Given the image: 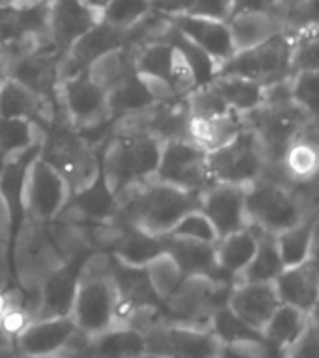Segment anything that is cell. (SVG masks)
<instances>
[{
  "label": "cell",
  "instance_id": "cell-11",
  "mask_svg": "<svg viewBox=\"0 0 319 358\" xmlns=\"http://www.w3.org/2000/svg\"><path fill=\"white\" fill-rule=\"evenodd\" d=\"M69 198H71V189L66 179L38 153L28 162L27 172L22 178L21 196H19L21 217L49 224L60 215Z\"/></svg>",
  "mask_w": 319,
  "mask_h": 358
},
{
  "label": "cell",
  "instance_id": "cell-36",
  "mask_svg": "<svg viewBox=\"0 0 319 358\" xmlns=\"http://www.w3.org/2000/svg\"><path fill=\"white\" fill-rule=\"evenodd\" d=\"M313 315L316 313L310 315V313H304L299 308L291 306V304L280 302L273 315H271V319L262 329V336L278 349H285L302 334V330L306 329L308 321Z\"/></svg>",
  "mask_w": 319,
  "mask_h": 358
},
{
  "label": "cell",
  "instance_id": "cell-37",
  "mask_svg": "<svg viewBox=\"0 0 319 358\" xmlns=\"http://www.w3.org/2000/svg\"><path fill=\"white\" fill-rule=\"evenodd\" d=\"M232 110L246 114L263 103V84L234 75H215L209 83Z\"/></svg>",
  "mask_w": 319,
  "mask_h": 358
},
{
  "label": "cell",
  "instance_id": "cell-14",
  "mask_svg": "<svg viewBox=\"0 0 319 358\" xmlns=\"http://www.w3.org/2000/svg\"><path fill=\"white\" fill-rule=\"evenodd\" d=\"M146 355L157 358H218L222 343L209 329L155 323L142 332Z\"/></svg>",
  "mask_w": 319,
  "mask_h": 358
},
{
  "label": "cell",
  "instance_id": "cell-12",
  "mask_svg": "<svg viewBox=\"0 0 319 358\" xmlns=\"http://www.w3.org/2000/svg\"><path fill=\"white\" fill-rule=\"evenodd\" d=\"M153 179L172 185L176 189L201 194L211 185L207 170V151L190 138L162 142Z\"/></svg>",
  "mask_w": 319,
  "mask_h": 358
},
{
  "label": "cell",
  "instance_id": "cell-13",
  "mask_svg": "<svg viewBox=\"0 0 319 358\" xmlns=\"http://www.w3.org/2000/svg\"><path fill=\"white\" fill-rule=\"evenodd\" d=\"M215 75L250 78L263 86L290 77V32L276 34L252 49L237 50L218 67Z\"/></svg>",
  "mask_w": 319,
  "mask_h": 358
},
{
  "label": "cell",
  "instance_id": "cell-3",
  "mask_svg": "<svg viewBox=\"0 0 319 358\" xmlns=\"http://www.w3.org/2000/svg\"><path fill=\"white\" fill-rule=\"evenodd\" d=\"M245 209L248 224L276 235L318 211L316 183L293 187L273 178H262L246 187Z\"/></svg>",
  "mask_w": 319,
  "mask_h": 358
},
{
  "label": "cell",
  "instance_id": "cell-19",
  "mask_svg": "<svg viewBox=\"0 0 319 358\" xmlns=\"http://www.w3.org/2000/svg\"><path fill=\"white\" fill-rule=\"evenodd\" d=\"M77 330L69 315L28 321L15 334L17 357H55L67 345V341L71 340Z\"/></svg>",
  "mask_w": 319,
  "mask_h": 358
},
{
  "label": "cell",
  "instance_id": "cell-49",
  "mask_svg": "<svg viewBox=\"0 0 319 358\" xmlns=\"http://www.w3.org/2000/svg\"><path fill=\"white\" fill-rule=\"evenodd\" d=\"M196 0H151V11L162 17L187 15Z\"/></svg>",
  "mask_w": 319,
  "mask_h": 358
},
{
  "label": "cell",
  "instance_id": "cell-9",
  "mask_svg": "<svg viewBox=\"0 0 319 358\" xmlns=\"http://www.w3.org/2000/svg\"><path fill=\"white\" fill-rule=\"evenodd\" d=\"M245 127L252 129L262 142L267 153L269 166H280V159L285 148L299 138L306 129L318 125L313 120L295 106L291 101L274 103V105H260L254 110L243 114Z\"/></svg>",
  "mask_w": 319,
  "mask_h": 358
},
{
  "label": "cell",
  "instance_id": "cell-42",
  "mask_svg": "<svg viewBox=\"0 0 319 358\" xmlns=\"http://www.w3.org/2000/svg\"><path fill=\"white\" fill-rule=\"evenodd\" d=\"M187 105H189L190 120H211L232 112L226 101L209 83L190 90L187 94Z\"/></svg>",
  "mask_w": 319,
  "mask_h": 358
},
{
  "label": "cell",
  "instance_id": "cell-10",
  "mask_svg": "<svg viewBox=\"0 0 319 358\" xmlns=\"http://www.w3.org/2000/svg\"><path fill=\"white\" fill-rule=\"evenodd\" d=\"M269 159L262 142L252 129L245 127L234 140L207 153L211 183L252 185L267 172Z\"/></svg>",
  "mask_w": 319,
  "mask_h": 358
},
{
  "label": "cell",
  "instance_id": "cell-53",
  "mask_svg": "<svg viewBox=\"0 0 319 358\" xmlns=\"http://www.w3.org/2000/svg\"><path fill=\"white\" fill-rule=\"evenodd\" d=\"M84 2L88 6H92V8H95V10L103 11V8H105L108 0H84Z\"/></svg>",
  "mask_w": 319,
  "mask_h": 358
},
{
  "label": "cell",
  "instance_id": "cell-44",
  "mask_svg": "<svg viewBox=\"0 0 319 358\" xmlns=\"http://www.w3.org/2000/svg\"><path fill=\"white\" fill-rule=\"evenodd\" d=\"M209 330L217 336L220 343H234V341L243 340H256L262 338V332L250 329L248 324L243 323L228 306L220 308L211 319Z\"/></svg>",
  "mask_w": 319,
  "mask_h": 358
},
{
  "label": "cell",
  "instance_id": "cell-25",
  "mask_svg": "<svg viewBox=\"0 0 319 358\" xmlns=\"http://www.w3.org/2000/svg\"><path fill=\"white\" fill-rule=\"evenodd\" d=\"M86 257H71L58 271L47 276L39 285L38 310L34 319H49L69 315L73 296L77 289V278L80 265ZM32 319V321H34Z\"/></svg>",
  "mask_w": 319,
  "mask_h": 358
},
{
  "label": "cell",
  "instance_id": "cell-54",
  "mask_svg": "<svg viewBox=\"0 0 319 358\" xmlns=\"http://www.w3.org/2000/svg\"><path fill=\"white\" fill-rule=\"evenodd\" d=\"M6 77V71H4V64H2V60H0V80Z\"/></svg>",
  "mask_w": 319,
  "mask_h": 358
},
{
  "label": "cell",
  "instance_id": "cell-6",
  "mask_svg": "<svg viewBox=\"0 0 319 358\" xmlns=\"http://www.w3.org/2000/svg\"><path fill=\"white\" fill-rule=\"evenodd\" d=\"M13 267L19 289L38 299L39 285L67 262L50 234L49 224L21 217L13 231Z\"/></svg>",
  "mask_w": 319,
  "mask_h": 358
},
{
  "label": "cell",
  "instance_id": "cell-41",
  "mask_svg": "<svg viewBox=\"0 0 319 358\" xmlns=\"http://www.w3.org/2000/svg\"><path fill=\"white\" fill-rule=\"evenodd\" d=\"M144 268L151 287L161 301H164L183 280L181 268L178 267V263L173 262V257L168 252H161Z\"/></svg>",
  "mask_w": 319,
  "mask_h": 358
},
{
  "label": "cell",
  "instance_id": "cell-56",
  "mask_svg": "<svg viewBox=\"0 0 319 358\" xmlns=\"http://www.w3.org/2000/svg\"><path fill=\"white\" fill-rule=\"evenodd\" d=\"M140 358H157V357H151V355H144V357H140Z\"/></svg>",
  "mask_w": 319,
  "mask_h": 358
},
{
  "label": "cell",
  "instance_id": "cell-27",
  "mask_svg": "<svg viewBox=\"0 0 319 358\" xmlns=\"http://www.w3.org/2000/svg\"><path fill=\"white\" fill-rule=\"evenodd\" d=\"M318 125H312L285 148L280 159V170L293 187L316 183L318 176Z\"/></svg>",
  "mask_w": 319,
  "mask_h": 358
},
{
  "label": "cell",
  "instance_id": "cell-33",
  "mask_svg": "<svg viewBox=\"0 0 319 358\" xmlns=\"http://www.w3.org/2000/svg\"><path fill=\"white\" fill-rule=\"evenodd\" d=\"M243 129H245L243 114L232 110L211 120H190L189 138L204 151L211 153L228 144L229 140H234Z\"/></svg>",
  "mask_w": 319,
  "mask_h": 358
},
{
  "label": "cell",
  "instance_id": "cell-1",
  "mask_svg": "<svg viewBox=\"0 0 319 358\" xmlns=\"http://www.w3.org/2000/svg\"><path fill=\"white\" fill-rule=\"evenodd\" d=\"M200 194L150 179L114 198L112 217L150 235H166L179 218L198 209Z\"/></svg>",
  "mask_w": 319,
  "mask_h": 358
},
{
  "label": "cell",
  "instance_id": "cell-46",
  "mask_svg": "<svg viewBox=\"0 0 319 358\" xmlns=\"http://www.w3.org/2000/svg\"><path fill=\"white\" fill-rule=\"evenodd\" d=\"M218 358H284V349H278L265 338L222 343Z\"/></svg>",
  "mask_w": 319,
  "mask_h": 358
},
{
  "label": "cell",
  "instance_id": "cell-23",
  "mask_svg": "<svg viewBox=\"0 0 319 358\" xmlns=\"http://www.w3.org/2000/svg\"><path fill=\"white\" fill-rule=\"evenodd\" d=\"M280 302L299 308L304 313H318L319 262L318 254L295 267L284 268L273 282Z\"/></svg>",
  "mask_w": 319,
  "mask_h": 358
},
{
  "label": "cell",
  "instance_id": "cell-18",
  "mask_svg": "<svg viewBox=\"0 0 319 358\" xmlns=\"http://www.w3.org/2000/svg\"><path fill=\"white\" fill-rule=\"evenodd\" d=\"M246 185L211 183L200 194V209L217 231V237L234 234L248 226L245 209Z\"/></svg>",
  "mask_w": 319,
  "mask_h": 358
},
{
  "label": "cell",
  "instance_id": "cell-55",
  "mask_svg": "<svg viewBox=\"0 0 319 358\" xmlns=\"http://www.w3.org/2000/svg\"><path fill=\"white\" fill-rule=\"evenodd\" d=\"M4 164H6V161L2 159V157H0V178H2V172H4Z\"/></svg>",
  "mask_w": 319,
  "mask_h": 358
},
{
  "label": "cell",
  "instance_id": "cell-40",
  "mask_svg": "<svg viewBox=\"0 0 319 358\" xmlns=\"http://www.w3.org/2000/svg\"><path fill=\"white\" fill-rule=\"evenodd\" d=\"M151 13V0H108L101 21L118 30H131Z\"/></svg>",
  "mask_w": 319,
  "mask_h": 358
},
{
  "label": "cell",
  "instance_id": "cell-52",
  "mask_svg": "<svg viewBox=\"0 0 319 358\" xmlns=\"http://www.w3.org/2000/svg\"><path fill=\"white\" fill-rule=\"evenodd\" d=\"M43 0H0V4L4 6H28V4H38Z\"/></svg>",
  "mask_w": 319,
  "mask_h": 358
},
{
  "label": "cell",
  "instance_id": "cell-43",
  "mask_svg": "<svg viewBox=\"0 0 319 358\" xmlns=\"http://www.w3.org/2000/svg\"><path fill=\"white\" fill-rule=\"evenodd\" d=\"M319 71H299L290 78V99L308 116L318 120Z\"/></svg>",
  "mask_w": 319,
  "mask_h": 358
},
{
  "label": "cell",
  "instance_id": "cell-21",
  "mask_svg": "<svg viewBox=\"0 0 319 358\" xmlns=\"http://www.w3.org/2000/svg\"><path fill=\"white\" fill-rule=\"evenodd\" d=\"M56 112V103L36 94L24 84L6 75L0 80V120H27L47 129Z\"/></svg>",
  "mask_w": 319,
  "mask_h": 358
},
{
  "label": "cell",
  "instance_id": "cell-5",
  "mask_svg": "<svg viewBox=\"0 0 319 358\" xmlns=\"http://www.w3.org/2000/svg\"><path fill=\"white\" fill-rule=\"evenodd\" d=\"M39 157L66 179L71 194L83 192L99 178V150L67 122L58 106L45 129Z\"/></svg>",
  "mask_w": 319,
  "mask_h": 358
},
{
  "label": "cell",
  "instance_id": "cell-2",
  "mask_svg": "<svg viewBox=\"0 0 319 358\" xmlns=\"http://www.w3.org/2000/svg\"><path fill=\"white\" fill-rule=\"evenodd\" d=\"M161 140L136 131L108 129L99 145V176L114 198L134 185L153 179L161 155Z\"/></svg>",
  "mask_w": 319,
  "mask_h": 358
},
{
  "label": "cell",
  "instance_id": "cell-7",
  "mask_svg": "<svg viewBox=\"0 0 319 358\" xmlns=\"http://www.w3.org/2000/svg\"><path fill=\"white\" fill-rule=\"evenodd\" d=\"M232 282L204 274L183 276L179 285L162 301V319L166 323L209 329L213 315L228 304Z\"/></svg>",
  "mask_w": 319,
  "mask_h": 358
},
{
  "label": "cell",
  "instance_id": "cell-8",
  "mask_svg": "<svg viewBox=\"0 0 319 358\" xmlns=\"http://www.w3.org/2000/svg\"><path fill=\"white\" fill-rule=\"evenodd\" d=\"M55 103L78 133H83L86 138L99 133L103 144L112 116L106 105V92L88 77V73H78L75 77L60 80L56 86Z\"/></svg>",
  "mask_w": 319,
  "mask_h": 358
},
{
  "label": "cell",
  "instance_id": "cell-17",
  "mask_svg": "<svg viewBox=\"0 0 319 358\" xmlns=\"http://www.w3.org/2000/svg\"><path fill=\"white\" fill-rule=\"evenodd\" d=\"M131 41V30H118L101 21L92 30L80 36L58 62V83L64 78L84 73L101 55Z\"/></svg>",
  "mask_w": 319,
  "mask_h": 358
},
{
  "label": "cell",
  "instance_id": "cell-51",
  "mask_svg": "<svg viewBox=\"0 0 319 358\" xmlns=\"http://www.w3.org/2000/svg\"><path fill=\"white\" fill-rule=\"evenodd\" d=\"M246 10L273 11L274 13V0H234V11H232V13Z\"/></svg>",
  "mask_w": 319,
  "mask_h": 358
},
{
  "label": "cell",
  "instance_id": "cell-30",
  "mask_svg": "<svg viewBox=\"0 0 319 358\" xmlns=\"http://www.w3.org/2000/svg\"><path fill=\"white\" fill-rule=\"evenodd\" d=\"M164 252H168L178 263L183 276H211L218 278L217 274V259H215V245L204 243V241L185 239L176 235H161ZM220 280V278H218Z\"/></svg>",
  "mask_w": 319,
  "mask_h": 358
},
{
  "label": "cell",
  "instance_id": "cell-45",
  "mask_svg": "<svg viewBox=\"0 0 319 358\" xmlns=\"http://www.w3.org/2000/svg\"><path fill=\"white\" fill-rule=\"evenodd\" d=\"M168 235H176V237H185V239L204 241V243H217V231L213 228L211 220L200 211V209H192L187 215L179 218L176 226H173Z\"/></svg>",
  "mask_w": 319,
  "mask_h": 358
},
{
  "label": "cell",
  "instance_id": "cell-15",
  "mask_svg": "<svg viewBox=\"0 0 319 358\" xmlns=\"http://www.w3.org/2000/svg\"><path fill=\"white\" fill-rule=\"evenodd\" d=\"M134 66L136 73L166 80L178 95H187L190 90L196 88L194 73L183 52L166 41H148L140 45Z\"/></svg>",
  "mask_w": 319,
  "mask_h": 358
},
{
  "label": "cell",
  "instance_id": "cell-31",
  "mask_svg": "<svg viewBox=\"0 0 319 358\" xmlns=\"http://www.w3.org/2000/svg\"><path fill=\"white\" fill-rule=\"evenodd\" d=\"M316 239H318V211L312 213L310 217H306L295 226L282 229L274 235L276 250H278L284 268L301 265L308 257L318 254V248H316L318 241Z\"/></svg>",
  "mask_w": 319,
  "mask_h": 358
},
{
  "label": "cell",
  "instance_id": "cell-28",
  "mask_svg": "<svg viewBox=\"0 0 319 358\" xmlns=\"http://www.w3.org/2000/svg\"><path fill=\"white\" fill-rule=\"evenodd\" d=\"M144 355V336L139 330L114 327L101 334L88 336L83 349L69 358H140Z\"/></svg>",
  "mask_w": 319,
  "mask_h": 358
},
{
  "label": "cell",
  "instance_id": "cell-48",
  "mask_svg": "<svg viewBox=\"0 0 319 358\" xmlns=\"http://www.w3.org/2000/svg\"><path fill=\"white\" fill-rule=\"evenodd\" d=\"M234 11V0H196L187 15L207 17L215 21H228Z\"/></svg>",
  "mask_w": 319,
  "mask_h": 358
},
{
  "label": "cell",
  "instance_id": "cell-34",
  "mask_svg": "<svg viewBox=\"0 0 319 358\" xmlns=\"http://www.w3.org/2000/svg\"><path fill=\"white\" fill-rule=\"evenodd\" d=\"M45 129L27 120H0V157L6 162L41 148Z\"/></svg>",
  "mask_w": 319,
  "mask_h": 358
},
{
  "label": "cell",
  "instance_id": "cell-35",
  "mask_svg": "<svg viewBox=\"0 0 319 358\" xmlns=\"http://www.w3.org/2000/svg\"><path fill=\"white\" fill-rule=\"evenodd\" d=\"M257 246L254 256L246 267L241 271L234 278V284H248V282H274L282 271V259L276 250L274 235L265 234L262 229H257Z\"/></svg>",
  "mask_w": 319,
  "mask_h": 358
},
{
  "label": "cell",
  "instance_id": "cell-50",
  "mask_svg": "<svg viewBox=\"0 0 319 358\" xmlns=\"http://www.w3.org/2000/svg\"><path fill=\"white\" fill-rule=\"evenodd\" d=\"M13 231H15V217H13V209H11L10 201L0 190V243L10 246L13 239Z\"/></svg>",
  "mask_w": 319,
  "mask_h": 358
},
{
  "label": "cell",
  "instance_id": "cell-24",
  "mask_svg": "<svg viewBox=\"0 0 319 358\" xmlns=\"http://www.w3.org/2000/svg\"><path fill=\"white\" fill-rule=\"evenodd\" d=\"M278 304L273 282H248L232 285L226 306L250 329L262 332Z\"/></svg>",
  "mask_w": 319,
  "mask_h": 358
},
{
  "label": "cell",
  "instance_id": "cell-39",
  "mask_svg": "<svg viewBox=\"0 0 319 358\" xmlns=\"http://www.w3.org/2000/svg\"><path fill=\"white\" fill-rule=\"evenodd\" d=\"M290 32V73L319 71L318 22H308L304 27Z\"/></svg>",
  "mask_w": 319,
  "mask_h": 358
},
{
  "label": "cell",
  "instance_id": "cell-47",
  "mask_svg": "<svg viewBox=\"0 0 319 358\" xmlns=\"http://www.w3.org/2000/svg\"><path fill=\"white\" fill-rule=\"evenodd\" d=\"M284 358H319V327L316 315L308 321L302 334L285 347Z\"/></svg>",
  "mask_w": 319,
  "mask_h": 358
},
{
  "label": "cell",
  "instance_id": "cell-38",
  "mask_svg": "<svg viewBox=\"0 0 319 358\" xmlns=\"http://www.w3.org/2000/svg\"><path fill=\"white\" fill-rule=\"evenodd\" d=\"M155 101L146 90L144 83L134 73L131 77L123 78L122 83L116 84L114 88L106 92V105L111 112L112 120L118 116H125V114H133L142 108H148L153 105Z\"/></svg>",
  "mask_w": 319,
  "mask_h": 358
},
{
  "label": "cell",
  "instance_id": "cell-26",
  "mask_svg": "<svg viewBox=\"0 0 319 358\" xmlns=\"http://www.w3.org/2000/svg\"><path fill=\"white\" fill-rule=\"evenodd\" d=\"M228 32L235 52L252 49L274 38L276 34L284 32V22L273 11L246 10L232 13L228 21Z\"/></svg>",
  "mask_w": 319,
  "mask_h": 358
},
{
  "label": "cell",
  "instance_id": "cell-32",
  "mask_svg": "<svg viewBox=\"0 0 319 358\" xmlns=\"http://www.w3.org/2000/svg\"><path fill=\"white\" fill-rule=\"evenodd\" d=\"M139 43L129 41L123 43L116 49L108 50L105 55H101L92 66L86 69L88 77L94 80L97 86L108 92L114 88L116 84H120L123 78L131 77L136 73V52H139Z\"/></svg>",
  "mask_w": 319,
  "mask_h": 358
},
{
  "label": "cell",
  "instance_id": "cell-4",
  "mask_svg": "<svg viewBox=\"0 0 319 358\" xmlns=\"http://www.w3.org/2000/svg\"><path fill=\"white\" fill-rule=\"evenodd\" d=\"M69 317L88 336L118 327V293L112 278L111 254L92 252L83 262Z\"/></svg>",
  "mask_w": 319,
  "mask_h": 358
},
{
  "label": "cell",
  "instance_id": "cell-29",
  "mask_svg": "<svg viewBox=\"0 0 319 358\" xmlns=\"http://www.w3.org/2000/svg\"><path fill=\"white\" fill-rule=\"evenodd\" d=\"M257 246V231L254 226H245L234 234L220 237L215 243V259H217V274L220 280L232 282L237 274L250 262Z\"/></svg>",
  "mask_w": 319,
  "mask_h": 358
},
{
  "label": "cell",
  "instance_id": "cell-16",
  "mask_svg": "<svg viewBox=\"0 0 319 358\" xmlns=\"http://www.w3.org/2000/svg\"><path fill=\"white\" fill-rule=\"evenodd\" d=\"M101 22V11L84 0H49L47 39L50 47L64 55L80 36Z\"/></svg>",
  "mask_w": 319,
  "mask_h": 358
},
{
  "label": "cell",
  "instance_id": "cell-20",
  "mask_svg": "<svg viewBox=\"0 0 319 358\" xmlns=\"http://www.w3.org/2000/svg\"><path fill=\"white\" fill-rule=\"evenodd\" d=\"M60 52L50 45H43L39 49L28 52L6 64V75L13 77L36 94L55 101L56 86H58V62Z\"/></svg>",
  "mask_w": 319,
  "mask_h": 358
},
{
  "label": "cell",
  "instance_id": "cell-22",
  "mask_svg": "<svg viewBox=\"0 0 319 358\" xmlns=\"http://www.w3.org/2000/svg\"><path fill=\"white\" fill-rule=\"evenodd\" d=\"M168 21L190 43L204 50L217 69L235 52L226 21H215V19L196 15L168 17Z\"/></svg>",
  "mask_w": 319,
  "mask_h": 358
}]
</instances>
